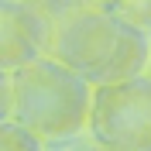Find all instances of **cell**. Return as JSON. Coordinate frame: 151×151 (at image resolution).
<instances>
[{"label": "cell", "mask_w": 151, "mask_h": 151, "mask_svg": "<svg viewBox=\"0 0 151 151\" xmlns=\"http://www.w3.org/2000/svg\"><path fill=\"white\" fill-rule=\"evenodd\" d=\"M89 131L113 151H151V76L96 86Z\"/></svg>", "instance_id": "cell-3"}, {"label": "cell", "mask_w": 151, "mask_h": 151, "mask_svg": "<svg viewBox=\"0 0 151 151\" xmlns=\"http://www.w3.org/2000/svg\"><path fill=\"white\" fill-rule=\"evenodd\" d=\"M48 24V55L89 79L113 86L144 76L151 65L148 35L120 21L103 0H38Z\"/></svg>", "instance_id": "cell-1"}, {"label": "cell", "mask_w": 151, "mask_h": 151, "mask_svg": "<svg viewBox=\"0 0 151 151\" xmlns=\"http://www.w3.org/2000/svg\"><path fill=\"white\" fill-rule=\"evenodd\" d=\"M48 55V24L38 0H4L0 7V72H21Z\"/></svg>", "instance_id": "cell-4"}, {"label": "cell", "mask_w": 151, "mask_h": 151, "mask_svg": "<svg viewBox=\"0 0 151 151\" xmlns=\"http://www.w3.org/2000/svg\"><path fill=\"white\" fill-rule=\"evenodd\" d=\"M0 151H41V137L24 124L7 120L0 124Z\"/></svg>", "instance_id": "cell-5"}, {"label": "cell", "mask_w": 151, "mask_h": 151, "mask_svg": "<svg viewBox=\"0 0 151 151\" xmlns=\"http://www.w3.org/2000/svg\"><path fill=\"white\" fill-rule=\"evenodd\" d=\"M96 86L55 58H38L14 72V120L41 141H69L89 127Z\"/></svg>", "instance_id": "cell-2"}, {"label": "cell", "mask_w": 151, "mask_h": 151, "mask_svg": "<svg viewBox=\"0 0 151 151\" xmlns=\"http://www.w3.org/2000/svg\"><path fill=\"white\" fill-rule=\"evenodd\" d=\"M148 76H151V65H148Z\"/></svg>", "instance_id": "cell-8"}, {"label": "cell", "mask_w": 151, "mask_h": 151, "mask_svg": "<svg viewBox=\"0 0 151 151\" xmlns=\"http://www.w3.org/2000/svg\"><path fill=\"white\" fill-rule=\"evenodd\" d=\"M76 151H113V148H103V144H86V148H76Z\"/></svg>", "instance_id": "cell-7"}, {"label": "cell", "mask_w": 151, "mask_h": 151, "mask_svg": "<svg viewBox=\"0 0 151 151\" xmlns=\"http://www.w3.org/2000/svg\"><path fill=\"white\" fill-rule=\"evenodd\" d=\"M103 4H106V10H113L127 24H137L144 31L151 28V0H103Z\"/></svg>", "instance_id": "cell-6"}]
</instances>
